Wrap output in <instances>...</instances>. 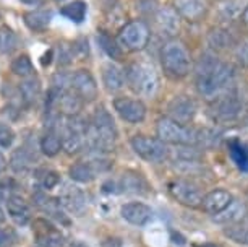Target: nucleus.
Segmentation results:
<instances>
[{"mask_svg":"<svg viewBox=\"0 0 248 247\" xmlns=\"http://www.w3.org/2000/svg\"><path fill=\"white\" fill-rule=\"evenodd\" d=\"M23 20H25V25L31 31H44L50 25L52 13L49 10H32V12H26L23 15Z\"/></svg>","mask_w":248,"mask_h":247,"instance_id":"obj_27","label":"nucleus"},{"mask_svg":"<svg viewBox=\"0 0 248 247\" xmlns=\"http://www.w3.org/2000/svg\"><path fill=\"white\" fill-rule=\"evenodd\" d=\"M32 200H34V205L41 210L46 215L55 216L57 220H65L63 218V212H62V203H60V198H54L49 197L44 190H39L32 195ZM67 221V220H65Z\"/></svg>","mask_w":248,"mask_h":247,"instance_id":"obj_22","label":"nucleus"},{"mask_svg":"<svg viewBox=\"0 0 248 247\" xmlns=\"http://www.w3.org/2000/svg\"><path fill=\"white\" fill-rule=\"evenodd\" d=\"M59 108L62 109V113L67 115V117L68 115H78V113L83 108V99L77 91L67 90L60 95Z\"/></svg>","mask_w":248,"mask_h":247,"instance_id":"obj_26","label":"nucleus"},{"mask_svg":"<svg viewBox=\"0 0 248 247\" xmlns=\"http://www.w3.org/2000/svg\"><path fill=\"white\" fill-rule=\"evenodd\" d=\"M242 23L245 26H248V7H247V10L243 12V15H242Z\"/></svg>","mask_w":248,"mask_h":247,"instance_id":"obj_48","label":"nucleus"},{"mask_svg":"<svg viewBox=\"0 0 248 247\" xmlns=\"http://www.w3.org/2000/svg\"><path fill=\"white\" fill-rule=\"evenodd\" d=\"M68 247H88L85 242H81V241H73V242H70V246Z\"/></svg>","mask_w":248,"mask_h":247,"instance_id":"obj_45","label":"nucleus"},{"mask_svg":"<svg viewBox=\"0 0 248 247\" xmlns=\"http://www.w3.org/2000/svg\"><path fill=\"white\" fill-rule=\"evenodd\" d=\"M174 8L184 20L198 21L208 12V3L206 0H174Z\"/></svg>","mask_w":248,"mask_h":247,"instance_id":"obj_17","label":"nucleus"},{"mask_svg":"<svg viewBox=\"0 0 248 247\" xmlns=\"http://www.w3.org/2000/svg\"><path fill=\"white\" fill-rule=\"evenodd\" d=\"M21 3H25V5H39L41 0H20Z\"/></svg>","mask_w":248,"mask_h":247,"instance_id":"obj_44","label":"nucleus"},{"mask_svg":"<svg viewBox=\"0 0 248 247\" xmlns=\"http://www.w3.org/2000/svg\"><path fill=\"white\" fill-rule=\"evenodd\" d=\"M20 95L25 104L31 106L39 99L41 96V82L36 75L23 78L20 83Z\"/></svg>","mask_w":248,"mask_h":247,"instance_id":"obj_24","label":"nucleus"},{"mask_svg":"<svg viewBox=\"0 0 248 247\" xmlns=\"http://www.w3.org/2000/svg\"><path fill=\"white\" fill-rule=\"evenodd\" d=\"M198 106H196L195 99L188 95H179L174 96L167 106V114L170 119L177 120L180 124H190L195 119Z\"/></svg>","mask_w":248,"mask_h":247,"instance_id":"obj_12","label":"nucleus"},{"mask_svg":"<svg viewBox=\"0 0 248 247\" xmlns=\"http://www.w3.org/2000/svg\"><path fill=\"white\" fill-rule=\"evenodd\" d=\"M12 72L21 78H28L34 75V65L28 55H18L12 62Z\"/></svg>","mask_w":248,"mask_h":247,"instance_id":"obj_37","label":"nucleus"},{"mask_svg":"<svg viewBox=\"0 0 248 247\" xmlns=\"http://www.w3.org/2000/svg\"><path fill=\"white\" fill-rule=\"evenodd\" d=\"M130 145H132L133 151L141 158V160L148 163H164L169 158V147L167 143H164L161 138L154 137H146V135H135L130 140Z\"/></svg>","mask_w":248,"mask_h":247,"instance_id":"obj_7","label":"nucleus"},{"mask_svg":"<svg viewBox=\"0 0 248 247\" xmlns=\"http://www.w3.org/2000/svg\"><path fill=\"white\" fill-rule=\"evenodd\" d=\"M73 55H75V50L73 48H70V46H60L59 48V62L60 65H70L73 60Z\"/></svg>","mask_w":248,"mask_h":247,"instance_id":"obj_41","label":"nucleus"},{"mask_svg":"<svg viewBox=\"0 0 248 247\" xmlns=\"http://www.w3.org/2000/svg\"><path fill=\"white\" fill-rule=\"evenodd\" d=\"M235 60L243 68H248V39H243L235 48Z\"/></svg>","mask_w":248,"mask_h":247,"instance_id":"obj_40","label":"nucleus"},{"mask_svg":"<svg viewBox=\"0 0 248 247\" xmlns=\"http://www.w3.org/2000/svg\"><path fill=\"white\" fill-rule=\"evenodd\" d=\"M18 48V36L16 33L8 26L0 28V52L12 54Z\"/></svg>","mask_w":248,"mask_h":247,"instance_id":"obj_35","label":"nucleus"},{"mask_svg":"<svg viewBox=\"0 0 248 247\" xmlns=\"http://www.w3.org/2000/svg\"><path fill=\"white\" fill-rule=\"evenodd\" d=\"M5 220H7L5 210H3V208H2V205H0V225H2V223H5Z\"/></svg>","mask_w":248,"mask_h":247,"instance_id":"obj_47","label":"nucleus"},{"mask_svg":"<svg viewBox=\"0 0 248 247\" xmlns=\"http://www.w3.org/2000/svg\"><path fill=\"white\" fill-rule=\"evenodd\" d=\"M117 39L124 49L130 50V52H140L149 44L151 30L143 20H133L122 26Z\"/></svg>","mask_w":248,"mask_h":247,"instance_id":"obj_6","label":"nucleus"},{"mask_svg":"<svg viewBox=\"0 0 248 247\" xmlns=\"http://www.w3.org/2000/svg\"><path fill=\"white\" fill-rule=\"evenodd\" d=\"M60 184V174L57 171H44L41 176V187L44 190H52Z\"/></svg>","mask_w":248,"mask_h":247,"instance_id":"obj_39","label":"nucleus"},{"mask_svg":"<svg viewBox=\"0 0 248 247\" xmlns=\"http://www.w3.org/2000/svg\"><path fill=\"white\" fill-rule=\"evenodd\" d=\"M127 85L140 96L154 98L159 91V75L156 68L149 64L135 62L125 68Z\"/></svg>","mask_w":248,"mask_h":247,"instance_id":"obj_2","label":"nucleus"},{"mask_svg":"<svg viewBox=\"0 0 248 247\" xmlns=\"http://www.w3.org/2000/svg\"><path fill=\"white\" fill-rule=\"evenodd\" d=\"M120 215L125 221H128L130 225L135 226H144L151 221L153 218V210L148 207L146 203L141 202H130L125 203L120 208Z\"/></svg>","mask_w":248,"mask_h":247,"instance_id":"obj_15","label":"nucleus"},{"mask_svg":"<svg viewBox=\"0 0 248 247\" xmlns=\"http://www.w3.org/2000/svg\"><path fill=\"white\" fill-rule=\"evenodd\" d=\"M154 25L162 38L175 39L180 31V15L172 7H161L154 13Z\"/></svg>","mask_w":248,"mask_h":247,"instance_id":"obj_11","label":"nucleus"},{"mask_svg":"<svg viewBox=\"0 0 248 247\" xmlns=\"http://www.w3.org/2000/svg\"><path fill=\"white\" fill-rule=\"evenodd\" d=\"M72 90L81 96L83 101H93L97 96V85L90 70H77L72 75Z\"/></svg>","mask_w":248,"mask_h":247,"instance_id":"obj_14","label":"nucleus"},{"mask_svg":"<svg viewBox=\"0 0 248 247\" xmlns=\"http://www.w3.org/2000/svg\"><path fill=\"white\" fill-rule=\"evenodd\" d=\"M229 151H231L232 160L238 166V169L248 172V147L245 145V143L232 142Z\"/></svg>","mask_w":248,"mask_h":247,"instance_id":"obj_34","label":"nucleus"},{"mask_svg":"<svg viewBox=\"0 0 248 247\" xmlns=\"http://www.w3.org/2000/svg\"><path fill=\"white\" fill-rule=\"evenodd\" d=\"M247 7H248V0H224L221 7H219V13H221L224 20L231 21L242 16L243 12L247 10Z\"/></svg>","mask_w":248,"mask_h":247,"instance_id":"obj_31","label":"nucleus"},{"mask_svg":"<svg viewBox=\"0 0 248 247\" xmlns=\"http://www.w3.org/2000/svg\"><path fill=\"white\" fill-rule=\"evenodd\" d=\"M15 138H16L15 130L8 124L0 122V148H2V150H8V148L13 145Z\"/></svg>","mask_w":248,"mask_h":247,"instance_id":"obj_38","label":"nucleus"},{"mask_svg":"<svg viewBox=\"0 0 248 247\" xmlns=\"http://www.w3.org/2000/svg\"><path fill=\"white\" fill-rule=\"evenodd\" d=\"M120 189L127 194H143L146 189L143 178L135 172H124L120 179Z\"/></svg>","mask_w":248,"mask_h":247,"instance_id":"obj_33","label":"nucleus"},{"mask_svg":"<svg viewBox=\"0 0 248 247\" xmlns=\"http://www.w3.org/2000/svg\"><path fill=\"white\" fill-rule=\"evenodd\" d=\"M243 213H245V207H243L242 202L238 200H233V202L229 205L226 210H222L221 213L214 215L213 220L217 223V225H233L237 223L240 218H243Z\"/></svg>","mask_w":248,"mask_h":247,"instance_id":"obj_29","label":"nucleus"},{"mask_svg":"<svg viewBox=\"0 0 248 247\" xmlns=\"http://www.w3.org/2000/svg\"><path fill=\"white\" fill-rule=\"evenodd\" d=\"M7 212L8 216L16 223L18 226H26L31 221V208L25 198L20 195H12L7 200Z\"/></svg>","mask_w":248,"mask_h":247,"instance_id":"obj_21","label":"nucleus"},{"mask_svg":"<svg viewBox=\"0 0 248 247\" xmlns=\"http://www.w3.org/2000/svg\"><path fill=\"white\" fill-rule=\"evenodd\" d=\"M90 124H86L78 115H68L62 127V147L68 155H77L86 148V133Z\"/></svg>","mask_w":248,"mask_h":247,"instance_id":"obj_5","label":"nucleus"},{"mask_svg":"<svg viewBox=\"0 0 248 247\" xmlns=\"http://www.w3.org/2000/svg\"><path fill=\"white\" fill-rule=\"evenodd\" d=\"M243 104L242 99L235 93L221 95L217 99H214V119L219 122H232L242 115Z\"/></svg>","mask_w":248,"mask_h":247,"instance_id":"obj_10","label":"nucleus"},{"mask_svg":"<svg viewBox=\"0 0 248 247\" xmlns=\"http://www.w3.org/2000/svg\"><path fill=\"white\" fill-rule=\"evenodd\" d=\"M60 13L73 23H83L88 13V5L83 0H75V2H70L60 8Z\"/></svg>","mask_w":248,"mask_h":247,"instance_id":"obj_32","label":"nucleus"},{"mask_svg":"<svg viewBox=\"0 0 248 247\" xmlns=\"http://www.w3.org/2000/svg\"><path fill=\"white\" fill-rule=\"evenodd\" d=\"M60 203L62 207L70 212L72 215H83L86 210V197L83 194L81 189H78L77 185H67L63 189L62 195H60Z\"/></svg>","mask_w":248,"mask_h":247,"instance_id":"obj_16","label":"nucleus"},{"mask_svg":"<svg viewBox=\"0 0 248 247\" xmlns=\"http://www.w3.org/2000/svg\"><path fill=\"white\" fill-rule=\"evenodd\" d=\"M12 195V181L0 178V202H7Z\"/></svg>","mask_w":248,"mask_h":247,"instance_id":"obj_42","label":"nucleus"},{"mask_svg":"<svg viewBox=\"0 0 248 247\" xmlns=\"http://www.w3.org/2000/svg\"><path fill=\"white\" fill-rule=\"evenodd\" d=\"M15 242V232L12 230H3L0 228V247H8Z\"/></svg>","mask_w":248,"mask_h":247,"instance_id":"obj_43","label":"nucleus"},{"mask_svg":"<svg viewBox=\"0 0 248 247\" xmlns=\"http://www.w3.org/2000/svg\"><path fill=\"white\" fill-rule=\"evenodd\" d=\"M70 179L75 181L78 184H90L96 179V171L93 169L90 161H81V163H75L70 166L68 169Z\"/></svg>","mask_w":248,"mask_h":247,"instance_id":"obj_25","label":"nucleus"},{"mask_svg":"<svg viewBox=\"0 0 248 247\" xmlns=\"http://www.w3.org/2000/svg\"><path fill=\"white\" fill-rule=\"evenodd\" d=\"M5 167H7V161H5V158H3L2 153H0V172L5 169Z\"/></svg>","mask_w":248,"mask_h":247,"instance_id":"obj_46","label":"nucleus"},{"mask_svg":"<svg viewBox=\"0 0 248 247\" xmlns=\"http://www.w3.org/2000/svg\"><path fill=\"white\" fill-rule=\"evenodd\" d=\"M161 65L167 77L174 80L185 78L193 68V60L186 46L179 39H167L161 48Z\"/></svg>","mask_w":248,"mask_h":247,"instance_id":"obj_1","label":"nucleus"},{"mask_svg":"<svg viewBox=\"0 0 248 247\" xmlns=\"http://www.w3.org/2000/svg\"><path fill=\"white\" fill-rule=\"evenodd\" d=\"M97 43H99L101 49L104 50L112 60H120L124 57V48L120 46L119 39L112 38L106 31H101L99 34H97Z\"/></svg>","mask_w":248,"mask_h":247,"instance_id":"obj_30","label":"nucleus"},{"mask_svg":"<svg viewBox=\"0 0 248 247\" xmlns=\"http://www.w3.org/2000/svg\"><path fill=\"white\" fill-rule=\"evenodd\" d=\"M169 192L177 202L185 205L190 208H198L203 205V194L201 189L191 181L186 179H177L169 184Z\"/></svg>","mask_w":248,"mask_h":247,"instance_id":"obj_8","label":"nucleus"},{"mask_svg":"<svg viewBox=\"0 0 248 247\" xmlns=\"http://www.w3.org/2000/svg\"><path fill=\"white\" fill-rule=\"evenodd\" d=\"M39 148H41V151H43L47 158L57 156L59 153H60V150H63L62 137L59 135L57 130H47V132L43 135V138H41Z\"/></svg>","mask_w":248,"mask_h":247,"instance_id":"obj_28","label":"nucleus"},{"mask_svg":"<svg viewBox=\"0 0 248 247\" xmlns=\"http://www.w3.org/2000/svg\"><path fill=\"white\" fill-rule=\"evenodd\" d=\"M32 231H34L36 242L39 247H63L65 244V237L54 225H50L47 220H39L34 221L32 225Z\"/></svg>","mask_w":248,"mask_h":247,"instance_id":"obj_13","label":"nucleus"},{"mask_svg":"<svg viewBox=\"0 0 248 247\" xmlns=\"http://www.w3.org/2000/svg\"><path fill=\"white\" fill-rule=\"evenodd\" d=\"M114 109L125 122L130 124H141L146 119V106L141 99H135V98L128 96L115 98Z\"/></svg>","mask_w":248,"mask_h":247,"instance_id":"obj_9","label":"nucleus"},{"mask_svg":"<svg viewBox=\"0 0 248 247\" xmlns=\"http://www.w3.org/2000/svg\"><path fill=\"white\" fill-rule=\"evenodd\" d=\"M34 160H36V156L32 155L26 147H20L12 153L8 166H10V169L13 172H16V174H23V172H26L30 169Z\"/></svg>","mask_w":248,"mask_h":247,"instance_id":"obj_23","label":"nucleus"},{"mask_svg":"<svg viewBox=\"0 0 248 247\" xmlns=\"http://www.w3.org/2000/svg\"><path fill=\"white\" fill-rule=\"evenodd\" d=\"M224 234L231 241L237 242V244L248 246V226L247 225H238V223L227 225L224 228Z\"/></svg>","mask_w":248,"mask_h":247,"instance_id":"obj_36","label":"nucleus"},{"mask_svg":"<svg viewBox=\"0 0 248 247\" xmlns=\"http://www.w3.org/2000/svg\"><path fill=\"white\" fill-rule=\"evenodd\" d=\"M157 138L170 145H195L198 142V130L180 124L170 117H161L156 125Z\"/></svg>","mask_w":248,"mask_h":247,"instance_id":"obj_4","label":"nucleus"},{"mask_svg":"<svg viewBox=\"0 0 248 247\" xmlns=\"http://www.w3.org/2000/svg\"><path fill=\"white\" fill-rule=\"evenodd\" d=\"M232 202H233V197L231 192H227V190H224V189H216L204 195L201 207H203L204 212L211 213V215H217L222 210H226Z\"/></svg>","mask_w":248,"mask_h":247,"instance_id":"obj_19","label":"nucleus"},{"mask_svg":"<svg viewBox=\"0 0 248 247\" xmlns=\"http://www.w3.org/2000/svg\"><path fill=\"white\" fill-rule=\"evenodd\" d=\"M208 44L211 46L213 50H217V52H222V50H229V49H235L237 48V38L235 34L229 30V28H214V30L209 31L208 34Z\"/></svg>","mask_w":248,"mask_h":247,"instance_id":"obj_20","label":"nucleus"},{"mask_svg":"<svg viewBox=\"0 0 248 247\" xmlns=\"http://www.w3.org/2000/svg\"><path fill=\"white\" fill-rule=\"evenodd\" d=\"M235 67L229 62H221L208 77L196 78V90L206 99H217L233 83Z\"/></svg>","mask_w":248,"mask_h":247,"instance_id":"obj_3","label":"nucleus"},{"mask_svg":"<svg viewBox=\"0 0 248 247\" xmlns=\"http://www.w3.org/2000/svg\"><path fill=\"white\" fill-rule=\"evenodd\" d=\"M102 85L109 93H119L124 90L127 85V78H125V72L119 65L114 62H109L102 67Z\"/></svg>","mask_w":248,"mask_h":247,"instance_id":"obj_18","label":"nucleus"}]
</instances>
